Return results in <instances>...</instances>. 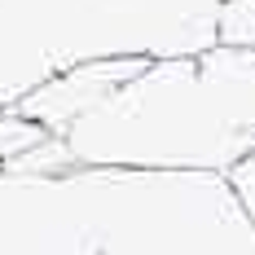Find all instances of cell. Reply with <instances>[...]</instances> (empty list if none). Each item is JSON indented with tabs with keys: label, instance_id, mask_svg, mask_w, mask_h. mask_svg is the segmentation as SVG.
<instances>
[{
	"label": "cell",
	"instance_id": "3957f363",
	"mask_svg": "<svg viewBox=\"0 0 255 255\" xmlns=\"http://www.w3.org/2000/svg\"><path fill=\"white\" fill-rule=\"evenodd\" d=\"M71 172L0 167V255H102Z\"/></svg>",
	"mask_w": 255,
	"mask_h": 255
},
{
	"label": "cell",
	"instance_id": "6da1fadb",
	"mask_svg": "<svg viewBox=\"0 0 255 255\" xmlns=\"http://www.w3.org/2000/svg\"><path fill=\"white\" fill-rule=\"evenodd\" d=\"M75 167L216 172L247 145L220 88L189 62L141 66L57 136Z\"/></svg>",
	"mask_w": 255,
	"mask_h": 255
},
{
	"label": "cell",
	"instance_id": "7a4b0ae2",
	"mask_svg": "<svg viewBox=\"0 0 255 255\" xmlns=\"http://www.w3.org/2000/svg\"><path fill=\"white\" fill-rule=\"evenodd\" d=\"M102 255H255V229L216 172L75 167Z\"/></svg>",
	"mask_w": 255,
	"mask_h": 255
},
{
	"label": "cell",
	"instance_id": "277c9868",
	"mask_svg": "<svg viewBox=\"0 0 255 255\" xmlns=\"http://www.w3.org/2000/svg\"><path fill=\"white\" fill-rule=\"evenodd\" d=\"M141 66H145V62H136V57H102V62H84V66H71V71H62V75L44 79L40 88H31L13 110L26 115L31 124H40L49 136H62V132L75 128L93 106H102L115 88H124Z\"/></svg>",
	"mask_w": 255,
	"mask_h": 255
},
{
	"label": "cell",
	"instance_id": "5b68a950",
	"mask_svg": "<svg viewBox=\"0 0 255 255\" xmlns=\"http://www.w3.org/2000/svg\"><path fill=\"white\" fill-rule=\"evenodd\" d=\"M229 189H233V198H238V207H242V216L251 220V229H255V158H247V163L233 167Z\"/></svg>",
	"mask_w": 255,
	"mask_h": 255
}]
</instances>
